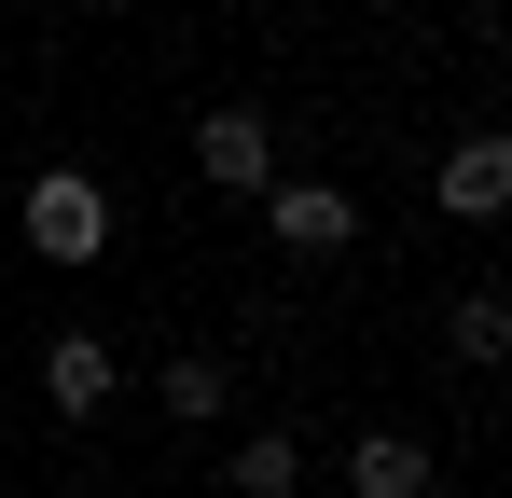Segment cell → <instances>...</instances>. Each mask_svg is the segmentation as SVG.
Returning <instances> with one entry per match:
<instances>
[{"instance_id": "cell-1", "label": "cell", "mask_w": 512, "mask_h": 498, "mask_svg": "<svg viewBox=\"0 0 512 498\" xmlns=\"http://www.w3.org/2000/svg\"><path fill=\"white\" fill-rule=\"evenodd\" d=\"M14 236L42 249V263H97V249H111V194H97L84 166H42V180L14 194Z\"/></svg>"}, {"instance_id": "cell-2", "label": "cell", "mask_w": 512, "mask_h": 498, "mask_svg": "<svg viewBox=\"0 0 512 498\" xmlns=\"http://www.w3.org/2000/svg\"><path fill=\"white\" fill-rule=\"evenodd\" d=\"M263 222H277V249L319 263V249L360 236V194H346V180H263Z\"/></svg>"}, {"instance_id": "cell-3", "label": "cell", "mask_w": 512, "mask_h": 498, "mask_svg": "<svg viewBox=\"0 0 512 498\" xmlns=\"http://www.w3.org/2000/svg\"><path fill=\"white\" fill-rule=\"evenodd\" d=\"M429 194H443V222H499V208H512V139H499V125L457 139V153L429 166Z\"/></svg>"}, {"instance_id": "cell-4", "label": "cell", "mask_w": 512, "mask_h": 498, "mask_svg": "<svg viewBox=\"0 0 512 498\" xmlns=\"http://www.w3.org/2000/svg\"><path fill=\"white\" fill-rule=\"evenodd\" d=\"M111 388H125V360H111L97 332H56V346H42V402L70 415V429H84V415H111Z\"/></svg>"}, {"instance_id": "cell-5", "label": "cell", "mask_w": 512, "mask_h": 498, "mask_svg": "<svg viewBox=\"0 0 512 498\" xmlns=\"http://www.w3.org/2000/svg\"><path fill=\"white\" fill-rule=\"evenodd\" d=\"M194 166H208L222 194H263V180H277V125H263V111H208V125H194Z\"/></svg>"}, {"instance_id": "cell-6", "label": "cell", "mask_w": 512, "mask_h": 498, "mask_svg": "<svg viewBox=\"0 0 512 498\" xmlns=\"http://www.w3.org/2000/svg\"><path fill=\"white\" fill-rule=\"evenodd\" d=\"M429 471H443V457H429L416 429H360V443H346V485L360 498H429Z\"/></svg>"}, {"instance_id": "cell-7", "label": "cell", "mask_w": 512, "mask_h": 498, "mask_svg": "<svg viewBox=\"0 0 512 498\" xmlns=\"http://www.w3.org/2000/svg\"><path fill=\"white\" fill-rule=\"evenodd\" d=\"M222 485H236V498H291V485H305V443H291V429H263V443L222 457Z\"/></svg>"}, {"instance_id": "cell-8", "label": "cell", "mask_w": 512, "mask_h": 498, "mask_svg": "<svg viewBox=\"0 0 512 498\" xmlns=\"http://www.w3.org/2000/svg\"><path fill=\"white\" fill-rule=\"evenodd\" d=\"M443 346L457 360H512V291H457L443 305Z\"/></svg>"}, {"instance_id": "cell-9", "label": "cell", "mask_w": 512, "mask_h": 498, "mask_svg": "<svg viewBox=\"0 0 512 498\" xmlns=\"http://www.w3.org/2000/svg\"><path fill=\"white\" fill-rule=\"evenodd\" d=\"M222 402H236V374H222L208 346H180V360H167V415H180V429H208Z\"/></svg>"}, {"instance_id": "cell-10", "label": "cell", "mask_w": 512, "mask_h": 498, "mask_svg": "<svg viewBox=\"0 0 512 498\" xmlns=\"http://www.w3.org/2000/svg\"><path fill=\"white\" fill-rule=\"evenodd\" d=\"M84 14H125V0H84Z\"/></svg>"}]
</instances>
